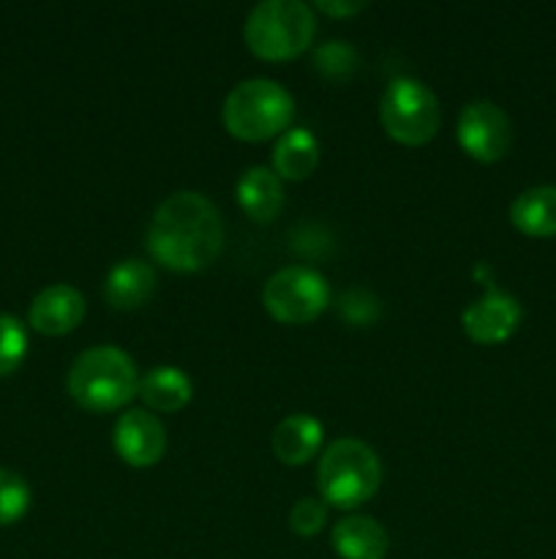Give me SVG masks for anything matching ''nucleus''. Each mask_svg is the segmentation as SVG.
Segmentation results:
<instances>
[{
	"instance_id": "1",
	"label": "nucleus",
	"mask_w": 556,
	"mask_h": 559,
	"mask_svg": "<svg viewBox=\"0 0 556 559\" xmlns=\"http://www.w3.org/2000/svg\"><path fill=\"white\" fill-rule=\"evenodd\" d=\"M223 249V222L218 207L196 191L167 197L153 213L147 251L158 265L178 273L205 271Z\"/></svg>"
},
{
	"instance_id": "2",
	"label": "nucleus",
	"mask_w": 556,
	"mask_h": 559,
	"mask_svg": "<svg viewBox=\"0 0 556 559\" xmlns=\"http://www.w3.org/2000/svg\"><path fill=\"white\" fill-rule=\"evenodd\" d=\"M69 393L82 409L112 413L140 393V374L123 349L104 344L74 360L69 371Z\"/></svg>"
},
{
	"instance_id": "3",
	"label": "nucleus",
	"mask_w": 556,
	"mask_h": 559,
	"mask_svg": "<svg viewBox=\"0 0 556 559\" xmlns=\"http://www.w3.org/2000/svg\"><path fill=\"white\" fill-rule=\"evenodd\" d=\"M316 475H319L322 500L330 502L333 508L352 511L379 491L382 462L374 448L347 437L327 445Z\"/></svg>"
},
{
	"instance_id": "4",
	"label": "nucleus",
	"mask_w": 556,
	"mask_h": 559,
	"mask_svg": "<svg viewBox=\"0 0 556 559\" xmlns=\"http://www.w3.org/2000/svg\"><path fill=\"white\" fill-rule=\"evenodd\" d=\"M316 20L300 0H265L245 20V44L262 60H292L314 41Z\"/></svg>"
},
{
	"instance_id": "5",
	"label": "nucleus",
	"mask_w": 556,
	"mask_h": 559,
	"mask_svg": "<svg viewBox=\"0 0 556 559\" xmlns=\"http://www.w3.org/2000/svg\"><path fill=\"white\" fill-rule=\"evenodd\" d=\"M294 118V102L278 82L245 80L223 102V126L234 140L265 142L283 134Z\"/></svg>"
},
{
	"instance_id": "6",
	"label": "nucleus",
	"mask_w": 556,
	"mask_h": 559,
	"mask_svg": "<svg viewBox=\"0 0 556 559\" xmlns=\"http://www.w3.org/2000/svg\"><path fill=\"white\" fill-rule=\"evenodd\" d=\"M379 120L387 136L409 147L425 145L436 136L442 109L434 91L412 76H398L385 87L379 102Z\"/></svg>"
},
{
	"instance_id": "7",
	"label": "nucleus",
	"mask_w": 556,
	"mask_h": 559,
	"mask_svg": "<svg viewBox=\"0 0 556 559\" xmlns=\"http://www.w3.org/2000/svg\"><path fill=\"white\" fill-rule=\"evenodd\" d=\"M330 289L327 282L311 267H283L267 278L262 289V304L273 320L283 325H305L314 322L327 309Z\"/></svg>"
},
{
	"instance_id": "8",
	"label": "nucleus",
	"mask_w": 556,
	"mask_h": 559,
	"mask_svg": "<svg viewBox=\"0 0 556 559\" xmlns=\"http://www.w3.org/2000/svg\"><path fill=\"white\" fill-rule=\"evenodd\" d=\"M458 145L474 162L494 164L512 147V123L494 102H472L458 115Z\"/></svg>"
},
{
	"instance_id": "9",
	"label": "nucleus",
	"mask_w": 556,
	"mask_h": 559,
	"mask_svg": "<svg viewBox=\"0 0 556 559\" xmlns=\"http://www.w3.org/2000/svg\"><path fill=\"white\" fill-rule=\"evenodd\" d=\"M114 451L131 467H153L167 453V429L156 415L129 409L114 424Z\"/></svg>"
},
{
	"instance_id": "10",
	"label": "nucleus",
	"mask_w": 556,
	"mask_h": 559,
	"mask_svg": "<svg viewBox=\"0 0 556 559\" xmlns=\"http://www.w3.org/2000/svg\"><path fill=\"white\" fill-rule=\"evenodd\" d=\"M521 322V304L512 295L491 287L463 311V333L478 344H501Z\"/></svg>"
},
{
	"instance_id": "11",
	"label": "nucleus",
	"mask_w": 556,
	"mask_h": 559,
	"mask_svg": "<svg viewBox=\"0 0 556 559\" xmlns=\"http://www.w3.org/2000/svg\"><path fill=\"white\" fill-rule=\"evenodd\" d=\"M85 317V298L71 284H49L33 298L31 325L44 336H65Z\"/></svg>"
},
{
	"instance_id": "12",
	"label": "nucleus",
	"mask_w": 556,
	"mask_h": 559,
	"mask_svg": "<svg viewBox=\"0 0 556 559\" xmlns=\"http://www.w3.org/2000/svg\"><path fill=\"white\" fill-rule=\"evenodd\" d=\"M156 293V271L145 260H123L104 278V298L112 309H140Z\"/></svg>"
},
{
	"instance_id": "13",
	"label": "nucleus",
	"mask_w": 556,
	"mask_h": 559,
	"mask_svg": "<svg viewBox=\"0 0 556 559\" xmlns=\"http://www.w3.org/2000/svg\"><path fill=\"white\" fill-rule=\"evenodd\" d=\"M333 549L341 559H385L390 538L376 519L349 516L333 530Z\"/></svg>"
},
{
	"instance_id": "14",
	"label": "nucleus",
	"mask_w": 556,
	"mask_h": 559,
	"mask_svg": "<svg viewBox=\"0 0 556 559\" xmlns=\"http://www.w3.org/2000/svg\"><path fill=\"white\" fill-rule=\"evenodd\" d=\"M322 437H325V429H322L319 420L303 413L289 415L273 431V453H276L278 462L298 467V464H305L316 456Z\"/></svg>"
},
{
	"instance_id": "15",
	"label": "nucleus",
	"mask_w": 556,
	"mask_h": 559,
	"mask_svg": "<svg viewBox=\"0 0 556 559\" xmlns=\"http://www.w3.org/2000/svg\"><path fill=\"white\" fill-rule=\"evenodd\" d=\"M234 191H238V202L245 211V216L259 224L273 222L283 205L281 178L267 167L245 169Z\"/></svg>"
},
{
	"instance_id": "16",
	"label": "nucleus",
	"mask_w": 556,
	"mask_h": 559,
	"mask_svg": "<svg viewBox=\"0 0 556 559\" xmlns=\"http://www.w3.org/2000/svg\"><path fill=\"white\" fill-rule=\"evenodd\" d=\"M510 222L529 238L556 235V186H534L516 197L510 205Z\"/></svg>"
},
{
	"instance_id": "17",
	"label": "nucleus",
	"mask_w": 556,
	"mask_h": 559,
	"mask_svg": "<svg viewBox=\"0 0 556 559\" xmlns=\"http://www.w3.org/2000/svg\"><path fill=\"white\" fill-rule=\"evenodd\" d=\"M319 164V142L309 129H287L273 147V173L287 180H305Z\"/></svg>"
},
{
	"instance_id": "18",
	"label": "nucleus",
	"mask_w": 556,
	"mask_h": 559,
	"mask_svg": "<svg viewBox=\"0 0 556 559\" xmlns=\"http://www.w3.org/2000/svg\"><path fill=\"white\" fill-rule=\"evenodd\" d=\"M140 396L156 413H178L191 402L194 385L174 366H156L140 380Z\"/></svg>"
},
{
	"instance_id": "19",
	"label": "nucleus",
	"mask_w": 556,
	"mask_h": 559,
	"mask_svg": "<svg viewBox=\"0 0 556 559\" xmlns=\"http://www.w3.org/2000/svg\"><path fill=\"white\" fill-rule=\"evenodd\" d=\"M31 508V486L14 469L0 467V527L16 524Z\"/></svg>"
},
{
	"instance_id": "20",
	"label": "nucleus",
	"mask_w": 556,
	"mask_h": 559,
	"mask_svg": "<svg viewBox=\"0 0 556 559\" xmlns=\"http://www.w3.org/2000/svg\"><path fill=\"white\" fill-rule=\"evenodd\" d=\"M27 355V333L16 317L0 314V377L20 369Z\"/></svg>"
},
{
	"instance_id": "21",
	"label": "nucleus",
	"mask_w": 556,
	"mask_h": 559,
	"mask_svg": "<svg viewBox=\"0 0 556 559\" xmlns=\"http://www.w3.org/2000/svg\"><path fill=\"white\" fill-rule=\"evenodd\" d=\"M314 63L327 80H349L352 71L358 69V52L343 41H327L325 47L316 49Z\"/></svg>"
},
{
	"instance_id": "22",
	"label": "nucleus",
	"mask_w": 556,
	"mask_h": 559,
	"mask_svg": "<svg viewBox=\"0 0 556 559\" xmlns=\"http://www.w3.org/2000/svg\"><path fill=\"white\" fill-rule=\"evenodd\" d=\"M327 511L319 500L314 497H305V500L294 502L292 513H289V527H292L294 535H303V538H311V535L319 533L325 527Z\"/></svg>"
},
{
	"instance_id": "23",
	"label": "nucleus",
	"mask_w": 556,
	"mask_h": 559,
	"mask_svg": "<svg viewBox=\"0 0 556 559\" xmlns=\"http://www.w3.org/2000/svg\"><path fill=\"white\" fill-rule=\"evenodd\" d=\"M376 311H379V304H376L368 293H363V289H352V293L341 300V317H347L354 325L371 322L376 317Z\"/></svg>"
},
{
	"instance_id": "24",
	"label": "nucleus",
	"mask_w": 556,
	"mask_h": 559,
	"mask_svg": "<svg viewBox=\"0 0 556 559\" xmlns=\"http://www.w3.org/2000/svg\"><path fill=\"white\" fill-rule=\"evenodd\" d=\"M316 9L327 16H336V20H349V16L365 11V3H349V0H343V3L341 0H319Z\"/></svg>"
}]
</instances>
